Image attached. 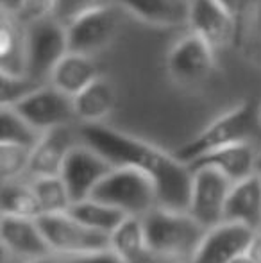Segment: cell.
Masks as SVG:
<instances>
[{
	"label": "cell",
	"mask_w": 261,
	"mask_h": 263,
	"mask_svg": "<svg viewBox=\"0 0 261 263\" xmlns=\"http://www.w3.org/2000/svg\"><path fill=\"white\" fill-rule=\"evenodd\" d=\"M79 135L86 145L104 156L115 168L126 166L150 177L156 184L161 208L188 211L193 172L174 154L104 124L81 125Z\"/></svg>",
	"instance_id": "cell-1"
},
{
	"label": "cell",
	"mask_w": 261,
	"mask_h": 263,
	"mask_svg": "<svg viewBox=\"0 0 261 263\" xmlns=\"http://www.w3.org/2000/svg\"><path fill=\"white\" fill-rule=\"evenodd\" d=\"M259 133L261 122L258 117V107H254L251 102H242L209 122L198 135L183 143L174 153V156L186 166H190L213 151L240 145V143L252 145V140Z\"/></svg>",
	"instance_id": "cell-2"
},
{
	"label": "cell",
	"mask_w": 261,
	"mask_h": 263,
	"mask_svg": "<svg viewBox=\"0 0 261 263\" xmlns=\"http://www.w3.org/2000/svg\"><path fill=\"white\" fill-rule=\"evenodd\" d=\"M142 220L149 253L163 258L192 260L208 233L188 211H174L161 206L147 213Z\"/></svg>",
	"instance_id": "cell-3"
},
{
	"label": "cell",
	"mask_w": 261,
	"mask_h": 263,
	"mask_svg": "<svg viewBox=\"0 0 261 263\" xmlns=\"http://www.w3.org/2000/svg\"><path fill=\"white\" fill-rule=\"evenodd\" d=\"M90 199L120 210L127 217L138 218H143L159 206L157 190L152 179L126 166L113 168L95 188Z\"/></svg>",
	"instance_id": "cell-4"
},
{
	"label": "cell",
	"mask_w": 261,
	"mask_h": 263,
	"mask_svg": "<svg viewBox=\"0 0 261 263\" xmlns=\"http://www.w3.org/2000/svg\"><path fill=\"white\" fill-rule=\"evenodd\" d=\"M70 52L66 25L59 18L49 16L25 25V63L27 76L36 83L52 76L56 65Z\"/></svg>",
	"instance_id": "cell-5"
},
{
	"label": "cell",
	"mask_w": 261,
	"mask_h": 263,
	"mask_svg": "<svg viewBox=\"0 0 261 263\" xmlns=\"http://www.w3.org/2000/svg\"><path fill=\"white\" fill-rule=\"evenodd\" d=\"M36 220L54 254L72 258L109 249V235L86 228L68 211L47 213Z\"/></svg>",
	"instance_id": "cell-6"
},
{
	"label": "cell",
	"mask_w": 261,
	"mask_h": 263,
	"mask_svg": "<svg viewBox=\"0 0 261 263\" xmlns=\"http://www.w3.org/2000/svg\"><path fill=\"white\" fill-rule=\"evenodd\" d=\"M120 7L98 4L79 13L66 24L70 52L93 55L115 40L120 25Z\"/></svg>",
	"instance_id": "cell-7"
},
{
	"label": "cell",
	"mask_w": 261,
	"mask_h": 263,
	"mask_svg": "<svg viewBox=\"0 0 261 263\" xmlns=\"http://www.w3.org/2000/svg\"><path fill=\"white\" fill-rule=\"evenodd\" d=\"M192 195L188 213L209 231L220 226L226 217V204L233 190V183L211 166L192 168Z\"/></svg>",
	"instance_id": "cell-8"
},
{
	"label": "cell",
	"mask_w": 261,
	"mask_h": 263,
	"mask_svg": "<svg viewBox=\"0 0 261 263\" xmlns=\"http://www.w3.org/2000/svg\"><path fill=\"white\" fill-rule=\"evenodd\" d=\"M113 168L115 166L95 149L86 143H77L68 153L61 168V179L68 190L72 204L88 201Z\"/></svg>",
	"instance_id": "cell-9"
},
{
	"label": "cell",
	"mask_w": 261,
	"mask_h": 263,
	"mask_svg": "<svg viewBox=\"0 0 261 263\" xmlns=\"http://www.w3.org/2000/svg\"><path fill=\"white\" fill-rule=\"evenodd\" d=\"M34 129L42 135L59 127H68L70 122L75 118L73 99L65 95L52 84H43L29 97L13 106Z\"/></svg>",
	"instance_id": "cell-10"
},
{
	"label": "cell",
	"mask_w": 261,
	"mask_h": 263,
	"mask_svg": "<svg viewBox=\"0 0 261 263\" xmlns=\"http://www.w3.org/2000/svg\"><path fill=\"white\" fill-rule=\"evenodd\" d=\"M215 50L193 32H186L170 47L167 54V70L179 84H197L215 68Z\"/></svg>",
	"instance_id": "cell-11"
},
{
	"label": "cell",
	"mask_w": 261,
	"mask_h": 263,
	"mask_svg": "<svg viewBox=\"0 0 261 263\" xmlns=\"http://www.w3.org/2000/svg\"><path fill=\"white\" fill-rule=\"evenodd\" d=\"M188 27L190 32L197 34L215 52H218L234 40L236 16L215 0H192Z\"/></svg>",
	"instance_id": "cell-12"
},
{
	"label": "cell",
	"mask_w": 261,
	"mask_h": 263,
	"mask_svg": "<svg viewBox=\"0 0 261 263\" xmlns=\"http://www.w3.org/2000/svg\"><path fill=\"white\" fill-rule=\"evenodd\" d=\"M254 233L242 224L222 222L206 233L192 263H231L240 254L247 253Z\"/></svg>",
	"instance_id": "cell-13"
},
{
	"label": "cell",
	"mask_w": 261,
	"mask_h": 263,
	"mask_svg": "<svg viewBox=\"0 0 261 263\" xmlns=\"http://www.w3.org/2000/svg\"><path fill=\"white\" fill-rule=\"evenodd\" d=\"M0 236H2L4 249L9 251L13 256L25 258L27 261L54 254L39 229L38 220H32V218L2 215Z\"/></svg>",
	"instance_id": "cell-14"
},
{
	"label": "cell",
	"mask_w": 261,
	"mask_h": 263,
	"mask_svg": "<svg viewBox=\"0 0 261 263\" xmlns=\"http://www.w3.org/2000/svg\"><path fill=\"white\" fill-rule=\"evenodd\" d=\"M115 4L136 20L159 29L188 25L192 9V0H115Z\"/></svg>",
	"instance_id": "cell-15"
},
{
	"label": "cell",
	"mask_w": 261,
	"mask_h": 263,
	"mask_svg": "<svg viewBox=\"0 0 261 263\" xmlns=\"http://www.w3.org/2000/svg\"><path fill=\"white\" fill-rule=\"evenodd\" d=\"M68 127H59L42 136L38 145L32 149L27 174L32 179L61 176V168L70 151L75 147Z\"/></svg>",
	"instance_id": "cell-16"
},
{
	"label": "cell",
	"mask_w": 261,
	"mask_h": 263,
	"mask_svg": "<svg viewBox=\"0 0 261 263\" xmlns=\"http://www.w3.org/2000/svg\"><path fill=\"white\" fill-rule=\"evenodd\" d=\"M256 159H258V154H256L254 147L251 143H240V145L224 147V149L206 154L200 159H197L193 165H190V170L198 168V166H211L220 174H224L233 184H236L254 176Z\"/></svg>",
	"instance_id": "cell-17"
},
{
	"label": "cell",
	"mask_w": 261,
	"mask_h": 263,
	"mask_svg": "<svg viewBox=\"0 0 261 263\" xmlns=\"http://www.w3.org/2000/svg\"><path fill=\"white\" fill-rule=\"evenodd\" d=\"M224 220L261 231V177L258 174L233 184Z\"/></svg>",
	"instance_id": "cell-18"
},
{
	"label": "cell",
	"mask_w": 261,
	"mask_h": 263,
	"mask_svg": "<svg viewBox=\"0 0 261 263\" xmlns=\"http://www.w3.org/2000/svg\"><path fill=\"white\" fill-rule=\"evenodd\" d=\"M101 76L102 73L98 72L93 55L68 52L56 65L49 84H52L54 88L73 99Z\"/></svg>",
	"instance_id": "cell-19"
},
{
	"label": "cell",
	"mask_w": 261,
	"mask_h": 263,
	"mask_svg": "<svg viewBox=\"0 0 261 263\" xmlns=\"http://www.w3.org/2000/svg\"><path fill=\"white\" fill-rule=\"evenodd\" d=\"M116 104L115 86L108 77L101 76L90 84L86 90L73 97V109L75 118L83 122V125L102 124L104 118L111 115Z\"/></svg>",
	"instance_id": "cell-20"
},
{
	"label": "cell",
	"mask_w": 261,
	"mask_h": 263,
	"mask_svg": "<svg viewBox=\"0 0 261 263\" xmlns=\"http://www.w3.org/2000/svg\"><path fill=\"white\" fill-rule=\"evenodd\" d=\"M0 73L27 76L25 25L4 11L0 18Z\"/></svg>",
	"instance_id": "cell-21"
},
{
	"label": "cell",
	"mask_w": 261,
	"mask_h": 263,
	"mask_svg": "<svg viewBox=\"0 0 261 263\" xmlns=\"http://www.w3.org/2000/svg\"><path fill=\"white\" fill-rule=\"evenodd\" d=\"M109 249L124 263L142 261L149 253L142 218L127 217L109 236Z\"/></svg>",
	"instance_id": "cell-22"
},
{
	"label": "cell",
	"mask_w": 261,
	"mask_h": 263,
	"mask_svg": "<svg viewBox=\"0 0 261 263\" xmlns=\"http://www.w3.org/2000/svg\"><path fill=\"white\" fill-rule=\"evenodd\" d=\"M68 213L73 218H77L81 224L86 226V228L98 233H104V235L109 236L127 218V215L122 213L120 210L111 208L108 204H102V202L93 201V199L72 204Z\"/></svg>",
	"instance_id": "cell-23"
},
{
	"label": "cell",
	"mask_w": 261,
	"mask_h": 263,
	"mask_svg": "<svg viewBox=\"0 0 261 263\" xmlns=\"http://www.w3.org/2000/svg\"><path fill=\"white\" fill-rule=\"evenodd\" d=\"M0 208L6 217H20V218H39L43 215L42 204L36 197L31 184L25 183H4L2 197H0Z\"/></svg>",
	"instance_id": "cell-24"
},
{
	"label": "cell",
	"mask_w": 261,
	"mask_h": 263,
	"mask_svg": "<svg viewBox=\"0 0 261 263\" xmlns=\"http://www.w3.org/2000/svg\"><path fill=\"white\" fill-rule=\"evenodd\" d=\"M0 124H2L0 125L2 127L0 143H6V145H20L27 147V149H34L43 136L13 107H2Z\"/></svg>",
	"instance_id": "cell-25"
},
{
	"label": "cell",
	"mask_w": 261,
	"mask_h": 263,
	"mask_svg": "<svg viewBox=\"0 0 261 263\" xmlns=\"http://www.w3.org/2000/svg\"><path fill=\"white\" fill-rule=\"evenodd\" d=\"M31 186L42 204L43 215L47 213H65L72 206V199L66 190L61 176L54 177H39L32 179Z\"/></svg>",
	"instance_id": "cell-26"
},
{
	"label": "cell",
	"mask_w": 261,
	"mask_h": 263,
	"mask_svg": "<svg viewBox=\"0 0 261 263\" xmlns=\"http://www.w3.org/2000/svg\"><path fill=\"white\" fill-rule=\"evenodd\" d=\"M32 149L20 145H6L0 143V172L4 183H13L29 170Z\"/></svg>",
	"instance_id": "cell-27"
},
{
	"label": "cell",
	"mask_w": 261,
	"mask_h": 263,
	"mask_svg": "<svg viewBox=\"0 0 261 263\" xmlns=\"http://www.w3.org/2000/svg\"><path fill=\"white\" fill-rule=\"evenodd\" d=\"M2 81V107H13L25 97L36 91L43 84L36 83L29 76H9V73H0Z\"/></svg>",
	"instance_id": "cell-28"
},
{
	"label": "cell",
	"mask_w": 261,
	"mask_h": 263,
	"mask_svg": "<svg viewBox=\"0 0 261 263\" xmlns=\"http://www.w3.org/2000/svg\"><path fill=\"white\" fill-rule=\"evenodd\" d=\"M56 7L57 0H18L14 9L7 14L14 16L24 25H29L32 22L43 20V18L56 16Z\"/></svg>",
	"instance_id": "cell-29"
},
{
	"label": "cell",
	"mask_w": 261,
	"mask_h": 263,
	"mask_svg": "<svg viewBox=\"0 0 261 263\" xmlns=\"http://www.w3.org/2000/svg\"><path fill=\"white\" fill-rule=\"evenodd\" d=\"M98 4H102L101 0H57L56 18H59L66 25L79 13H83V11L90 9L93 6H98Z\"/></svg>",
	"instance_id": "cell-30"
},
{
	"label": "cell",
	"mask_w": 261,
	"mask_h": 263,
	"mask_svg": "<svg viewBox=\"0 0 261 263\" xmlns=\"http://www.w3.org/2000/svg\"><path fill=\"white\" fill-rule=\"evenodd\" d=\"M68 263H124V261L111 249H106V251H97V253L83 254V256H72L68 258Z\"/></svg>",
	"instance_id": "cell-31"
},
{
	"label": "cell",
	"mask_w": 261,
	"mask_h": 263,
	"mask_svg": "<svg viewBox=\"0 0 261 263\" xmlns=\"http://www.w3.org/2000/svg\"><path fill=\"white\" fill-rule=\"evenodd\" d=\"M249 29L254 38L261 43V0H256L249 13Z\"/></svg>",
	"instance_id": "cell-32"
},
{
	"label": "cell",
	"mask_w": 261,
	"mask_h": 263,
	"mask_svg": "<svg viewBox=\"0 0 261 263\" xmlns=\"http://www.w3.org/2000/svg\"><path fill=\"white\" fill-rule=\"evenodd\" d=\"M247 254L252 258L254 263H261V231H256L251 240V246L247 249Z\"/></svg>",
	"instance_id": "cell-33"
},
{
	"label": "cell",
	"mask_w": 261,
	"mask_h": 263,
	"mask_svg": "<svg viewBox=\"0 0 261 263\" xmlns=\"http://www.w3.org/2000/svg\"><path fill=\"white\" fill-rule=\"evenodd\" d=\"M215 2L220 4L226 11H229L233 16H238V13L242 11V6H244V0H215Z\"/></svg>",
	"instance_id": "cell-34"
},
{
	"label": "cell",
	"mask_w": 261,
	"mask_h": 263,
	"mask_svg": "<svg viewBox=\"0 0 261 263\" xmlns=\"http://www.w3.org/2000/svg\"><path fill=\"white\" fill-rule=\"evenodd\" d=\"M27 263H68V258L59 256V254H49V256L38 258V260H31Z\"/></svg>",
	"instance_id": "cell-35"
},
{
	"label": "cell",
	"mask_w": 261,
	"mask_h": 263,
	"mask_svg": "<svg viewBox=\"0 0 261 263\" xmlns=\"http://www.w3.org/2000/svg\"><path fill=\"white\" fill-rule=\"evenodd\" d=\"M231 263H254V261H252V258L249 256L247 253H244V254H240L238 258H234V260L231 261Z\"/></svg>",
	"instance_id": "cell-36"
},
{
	"label": "cell",
	"mask_w": 261,
	"mask_h": 263,
	"mask_svg": "<svg viewBox=\"0 0 261 263\" xmlns=\"http://www.w3.org/2000/svg\"><path fill=\"white\" fill-rule=\"evenodd\" d=\"M256 174L261 177V153L258 154V159H256Z\"/></svg>",
	"instance_id": "cell-37"
},
{
	"label": "cell",
	"mask_w": 261,
	"mask_h": 263,
	"mask_svg": "<svg viewBox=\"0 0 261 263\" xmlns=\"http://www.w3.org/2000/svg\"><path fill=\"white\" fill-rule=\"evenodd\" d=\"M258 117H259V122H261V106L258 107Z\"/></svg>",
	"instance_id": "cell-38"
}]
</instances>
